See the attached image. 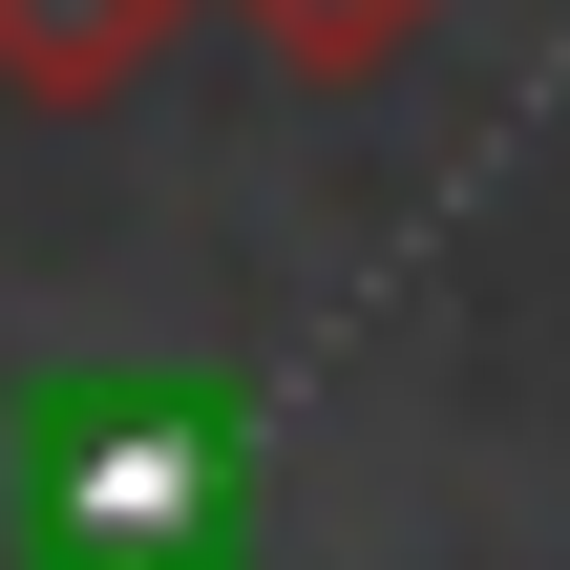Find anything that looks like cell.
<instances>
[{
	"mask_svg": "<svg viewBox=\"0 0 570 570\" xmlns=\"http://www.w3.org/2000/svg\"><path fill=\"white\" fill-rule=\"evenodd\" d=\"M423 21H444V0H233V42H254L275 85H317V106H338V85H381Z\"/></svg>",
	"mask_w": 570,
	"mask_h": 570,
	"instance_id": "obj_2",
	"label": "cell"
},
{
	"mask_svg": "<svg viewBox=\"0 0 570 570\" xmlns=\"http://www.w3.org/2000/svg\"><path fill=\"white\" fill-rule=\"evenodd\" d=\"M169 42H190V0H0V106L85 127V106H127Z\"/></svg>",
	"mask_w": 570,
	"mask_h": 570,
	"instance_id": "obj_1",
	"label": "cell"
}]
</instances>
